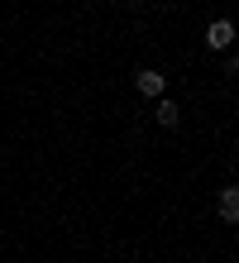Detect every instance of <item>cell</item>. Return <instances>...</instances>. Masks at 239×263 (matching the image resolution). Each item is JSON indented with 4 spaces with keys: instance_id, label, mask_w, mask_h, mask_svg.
<instances>
[{
    "instance_id": "5",
    "label": "cell",
    "mask_w": 239,
    "mask_h": 263,
    "mask_svg": "<svg viewBox=\"0 0 239 263\" xmlns=\"http://www.w3.org/2000/svg\"><path fill=\"white\" fill-rule=\"evenodd\" d=\"M225 72H230V77H239V53H230V58H225Z\"/></svg>"
},
{
    "instance_id": "2",
    "label": "cell",
    "mask_w": 239,
    "mask_h": 263,
    "mask_svg": "<svg viewBox=\"0 0 239 263\" xmlns=\"http://www.w3.org/2000/svg\"><path fill=\"white\" fill-rule=\"evenodd\" d=\"M134 86H139V96H163V91H168V77L139 67V72H134Z\"/></svg>"
},
{
    "instance_id": "3",
    "label": "cell",
    "mask_w": 239,
    "mask_h": 263,
    "mask_svg": "<svg viewBox=\"0 0 239 263\" xmlns=\"http://www.w3.org/2000/svg\"><path fill=\"white\" fill-rule=\"evenodd\" d=\"M215 211H220V220H225V225H239V187H220Z\"/></svg>"
},
{
    "instance_id": "1",
    "label": "cell",
    "mask_w": 239,
    "mask_h": 263,
    "mask_svg": "<svg viewBox=\"0 0 239 263\" xmlns=\"http://www.w3.org/2000/svg\"><path fill=\"white\" fill-rule=\"evenodd\" d=\"M230 43H234V24L225 20V14H220V20H211V24H206V48H215V53H225Z\"/></svg>"
},
{
    "instance_id": "6",
    "label": "cell",
    "mask_w": 239,
    "mask_h": 263,
    "mask_svg": "<svg viewBox=\"0 0 239 263\" xmlns=\"http://www.w3.org/2000/svg\"><path fill=\"white\" fill-rule=\"evenodd\" d=\"M124 5H139V0H124Z\"/></svg>"
},
{
    "instance_id": "4",
    "label": "cell",
    "mask_w": 239,
    "mask_h": 263,
    "mask_svg": "<svg viewBox=\"0 0 239 263\" xmlns=\"http://www.w3.org/2000/svg\"><path fill=\"white\" fill-rule=\"evenodd\" d=\"M153 115H158V125H163V129H177V125H182V105L168 101V96H158V110H153Z\"/></svg>"
}]
</instances>
